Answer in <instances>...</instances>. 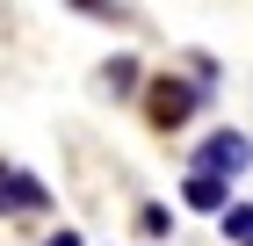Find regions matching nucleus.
<instances>
[{
	"label": "nucleus",
	"instance_id": "f257e3e1",
	"mask_svg": "<svg viewBox=\"0 0 253 246\" xmlns=\"http://www.w3.org/2000/svg\"><path fill=\"white\" fill-rule=\"evenodd\" d=\"M253 167V145L239 131H224V138H210V145L195 152V174H217V181H224V174H246Z\"/></svg>",
	"mask_w": 253,
	"mask_h": 246
},
{
	"label": "nucleus",
	"instance_id": "0eeeda50",
	"mask_svg": "<svg viewBox=\"0 0 253 246\" xmlns=\"http://www.w3.org/2000/svg\"><path fill=\"white\" fill-rule=\"evenodd\" d=\"M51 246H80V232H58V239H51Z\"/></svg>",
	"mask_w": 253,
	"mask_h": 246
},
{
	"label": "nucleus",
	"instance_id": "20e7f679",
	"mask_svg": "<svg viewBox=\"0 0 253 246\" xmlns=\"http://www.w3.org/2000/svg\"><path fill=\"white\" fill-rule=\"evenodd\" d=\"M224 239H232V246H253V203H232V210H224Z\"/></svg>",
	"mask_w": 253,
	"mask_h": 246
},
{
	"label": "nucleus",
	"instance_id": "39448f33",
	"mask_svg": "<svg viewBox=\"0 0 253 246\" xmlns=\"http://www.w3.org/2000/svg\"><path fill=\"white\" fill-rule=\"evenodd\" d=\"M109 87H116V95H130V87H137V58H116V65H109Z\"/></svg>",
	"mask_w": 253,
	"mask_h": 246
},
{
	"label": "nucleus",
	"instance_id": "423d86ee",
	"mask_svg": "<svg viewBox=\"0 0 253 246\" xmlns=\"http://www.w3.org/2000/svg\"><path fill=\"white\" fill-rule=\"evenodd\" d=\"M7 189H15V174H7V167H0V210H7Z\"/></svg>",
	"mask_w": 253,
	"mask_h": 246
},
{
	"label": "nucleus",
	"instance_id": "7ed1b4c3",
	"mask_svg": "<svg viewBox=\"0 0 253 246\" xmlns=\"http://www.w3.org/2000/svg\"><path fill=\"white\" fill-rule=\"evenodd\" d=\"M181 196H188V210H217V217L232 210V196H224V181H217V174H188V181H181Z\"/></svg>",
	"mask_w": 253,
	"mask_h": 246
},
{
	"label": "nucleus",
	"instance_id": "f03ea898",
	"mask_svg": "<svg viewBox=\"0 0 253 246\" xmlns=\"http://www.w3.org/2000/svg\"><path fill=\"white\" fill-rule=\"evenodd\" d=\"M195 95H203V87H188V80H159V87H152V123H159V131H174L181 116L195 109Z\"/></svg>",
	"mask_w": 253,
	"mask_h": 246
}]
</instances>
